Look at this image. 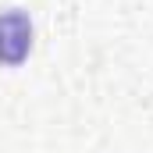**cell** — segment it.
I'll return each mask as SVG.
<instances>
[{"label":"cell","instance_id":"obj_1","mask_svg":"<svg viewBox=\"0 0 153 153\" xmlns=\"http://www.w3.org/2000/svg\"><path fill=\"white\" fill-rule=\"evenodd\" d=\"M32 50V22L25 11L0 14V64H22Z\"/></svg>","mask_w":153,"mask_h":153}]
</instances>
